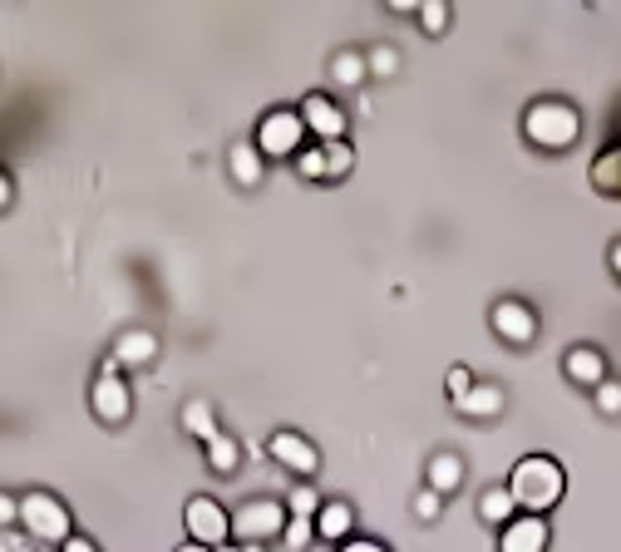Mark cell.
Instances as JSON below:
<instances>
[{
	"label": "cell",
	"mask_w": 621,
	"mask_h": 552,
	"mask_svg": "<svg viewBox=\"0 0 621 552\" xmlns=\"http://www.w3.org/2000/svg\"><path fill=\"white\" fill-rule=\"evenodd\" d=\"M547 518H533V513H518L504 532H498V552H547Z\"/></svg>",
	"instance_id": "11"
},
{
	"label": "cell",
	"mask_w": 621,
	"mask_h": 552,
	"mask_svg": "<svg viewBox=\"0 0 621 552\" xmlns=\"http://www.w3.org/2000/svg\"><path fill=\"white\" fill-rule=\"evenodd\" d=\"M444 390H449V400H464V394L473 390V375L464 371V365H454V371L444 375Z\"/></svg>",
	"instance_id": "30"
},
{
	"label": "cell",
	"mask_w": 621,
	"mask_h": 552,
	"mask_svg": "<svg viewBox=\"0 0 621 552\" xmlns=\"http://www.w3.org/2000/svg\"><path fill=\"white\" fill-rule=\"evenodd\" d=\"M227 168H232V178L242 183V188H257V183L267 178V163H262L257 143H232V149H227Z\"/></svg>",
	"instance_id": "16"
},
{
	"label": "cell",
	"mask_w": 621,
	"mask_h": 552,
	"mask_svg": "<svg viewBox=\"0 0 621 552\" xmlns=\"http://www.w3.org/2000/svg\"><path fill=\"white\" fill-rule=\"evenodd\" d=\"M321 149H326V183H341L345 173L355 168V149L345 143V138L341 143H321Z\"/></svg>",
	"instance_id": "23"
},
{
	"label": "cell",
	"mask_w": 621,
	"mask_h": 552,
	"mask_svg": "<svg viewBox=\"0 0 621 552\" xmlns=\"http://www.w3.org/2000/svg\"><path fill=\"white\" fill-rule=\"evenodd\" d=\"M287 503H277V499H252V503H242V509L232 513V538L237 542H267V538H281V528H287Z\"/></svg>",
	"instance_id": "6"
},
{
	"label": "cell",
	"mask_w": 621,
	"mask_h": 552,
	"mask_svg": "<svg viewBox=\"0 0 621 552\" xmlns=\"http://www.w3.org/2000/svg\"><path fill=\"white\" fill-rule=\"evenodd\" d=\"M419 25H424L429 35H444L449 30V5H444V0H424V5H419Z\"/></svg>",
	"instance_id": "26"
},
{
	"label": "cell",
	"mask_w": 621,
	"mask_h": 552,
	"mask_svg": "<svg viewBox=\"0 0 621 552\" xmlns=\"http://www.w3.org/2000/svg\"><path fill=\"white\" fill-rule=\"evenodd\" d=\"M5 208H11V178L0 173V213H5Z\"/></svg>",
	"instance_id": "35"
},
{
	"label": "cell",
	"mask_w": 621,
	"mask_h": 552,
	"mask_svg": "<svg viewBox=\"0 0 621 552\" xmlns=\"http://www.w3.org/2000/svg\"><path fill=\"white\" fill-rule=\"evenodd\" d=\"M365 75H370V64H365L360 50H341V54L331 60V79H335L341 89H360Z\"/></svg>",
	"instance_id": "20"
},
{
	"label": "cell",
	"mask_w": 621,
	"mask_h": 552,
	"mask_svg": "<svg viewBox=\"0 0 621 552\" xmlns=\"http://www.w3.org/2000/svg\"><path fill=\"white\" fill-rule=\"evenodd\" d=\"M60 552H99V548H94V542H89V538H79V532H75V538H69Z\"/></svg>",
	"instance_id": "34"
},
{
	"label": "cell",
	"mask_w": 621,
	"mask_h": 552,
	"mask_svg": "<svg viewBox=\"0 0 621 552\" xmlns=\"http://www.w3.org/2000/svg\"><path fill=\"white\" fill-rule=\"evenodd\" d=\"M562 371H568L572 385H587V390H597V385L607 380V355H601L597 346H572V351L562 355Z\"/></svg>",
	"instance_id": "13"
},
{
	"label": "cell",
	"mask_w": 621,
	"mask_h": 552,
	"mask_svg": "<svg viewBox=\"0 0 621 552\" xmlns=\"http://www.w3.org/2000/svg\"><path fill=\"white\" fill-rule=\"evenodd\" d=\"M257 153L262 159H296L306 149V124H301L296 109H271L267 118L257 124Z\"/></svg>",
	"instance_id": "4"
},
{
	"label": "cell",
	"mask_w": 621,
	"mask_h": 552,
	"mask_svg": "<svg viewBox=\"0 0 621 552\" xmlns=\"http://www.w3.org/2000/svg\"><path fill=\"white\" fill-rule=\"evenodd\" d=\"M592 183H597L601 192H621V149L601 153V159L592 163Z\"/></svg>",
	"instance_id": "22"
},
{
	"label": "cell",
	"mask_w": 621,
	"mask_h": 552,
	"mask_svg": "<svg viewBox=\"0 0 621 552\" xmlns=\"http://www.w3.org/2000/svg\"><path fill=\"white\" fill-rule=\"evenodd\" d=\"M508 493H514L518 513H533V518H543V513H553L557 503H562V493H568V474H562V464L547 454H528L514 464V474H508Z\"/></svg>",
	"instance_id": "1"
},
{
	"label": "cell",
	"mask_w": 621,
	"mask_h": 552,
	"mask_svg": "<svg viewBox=\"0 0 621 552\" xmlns=\"http://www.w3.org/2000/svg\"><path fill=\"white\" fill-rule=\"evenodd\" d=\"M351 532H355V509H351V503H341V499L321 503V513H316V538L351 542Z\"/></svg>",
	"instance_id": "14"
},
{
	"label": "cell",
	"mask_w": 621,
	"mask_h": 552,
	"mask_svg": "<svg viewBox=\"0 0 621 552\" xmlns=\"http://www.w3.org/2000/svg\"><path fill=\"white\" fill-rule=\"evenodd\" d=\"M178 552H213V548H203V542H182Z\"/></svg>",
	"instance_id": "38"
},
{
	"label": "cell",
	"mask_w": 621,
	"mask_h": 552,
	"mask_svg": "<svg viewBox=\"0 0 621 552\" xmlns=\"http://www.w3.org/2000/svg\"><path fill=\"white\" fill-rule=\"evenodd\" d=\"M21 528L30 532L35 542H60V548L75 538V518H69V509L45 489H30L21 499Z\"/></svg>",
	"instance_id": "3"
},
{
	"label": "cell",
	"mask_w": 621,
	"mask_h": 552,
	"mask_svg": "<svg viewBox=\"0 0 621 552\" xmlns=\"http://www.w3.org/2000/svg\"><path fill=\"white\" fill-rule=\"evenodd\" d=\"M597 410L601 414H621V385L617 380H601L597 385Z\"/></svg>",
	"instance_id": "29"
},
{
	"label": "cell",
	"mask_w": 621,
	"mask_h": 552,
	"mask_svg": "<svg viewBox=\"0 0 621 552\" xmlns=\"http://www.w3.org/2000/svg\"><path fill=\"white\" fill-rule=\"evenodd\" d=\"M296 114H301V124H306V134H316L321 143H341L345 138V109L335 104L331 95H306Z\"/></svg>",
	"instance_id": "9"
},
{
	"label": "cell",
	"mask_w": 621,
	"mask_h": 552,
	"mask_svg": "<svg viewBox=\"0 0 621 552\" xmlns=\"http://www.w3.org/2000/svg\"><path fill=\"white\" fill-rule=\"evenodd\" d=\"M611 272L621 276V242H611Z\"/></svg>",
	"instance_id": "37"
},
{
	"label": "cell",
	"mask_w": 621,
	"mask_h": 552,
	"mask_svg": "<svg viewBox=\"0 0 621 552\" xmlns=\"http://www.w3.org/2000/svg\"><path fill=\"white\" fill-rule=\"evenodd\" d=\"M217 552H262L257 542H227V548H217Z\"/></svg>",
	"instance_id": "36"
},
{
	"label": "cell",
	"mask_w": 621,
	"mask_h": 552,
	"mask_svg": "<svg viewBox=\"0 0 621 552\" xmlns=\"http://www.w3.org/2000/svg\"><path fill=\"white\" fill-rule=\"evenodd\" d=\"M479 518L493 523V528H508V523L518 518V503H514V493H508V484L504 489H483L479 493Z\"/></svg>",
	"instance_id": "18"
},
{
	"label": "cell",
	"mask_w": 621,
	"mask_h": 552,
	"mask_svg": "<svg viewBox=\"0 0 621 552\" xmlns=\"http://www.w3.org/2000/svg\"><path fill=\"white\" fill-rule=\"evenodd\" d=\"M341 552H390V548L376 538H351V542H341Z\"/></svg>",
	"instance_id": "33"
},
{
	"label": "cell",
	"mask_w": 621,
	"mask_h": 552,
	"mask_svg": "<svg viewBox=\"0 0 621 552\" xmlns=\"http://www.w3.org/2000/svg\"><path fill=\"white\" fill-rule=\"evenodd\" d=\"M182 523H188V542H203V548H213V552L232 542V513L217 499H188Z\"/></svg>",
	"instance_id": "7"
},
{
	"label": "cell",
	"mask_w": 621,
	"mask_h": 552,
	"mask_svg": "<svg viewBox=\"0 0 621 552\" xmlns=\"http://www.w3.org/2000/svg\"><path fill=\"white\" fill-rule=\"evenodd\" d=\"M493 330H498V340H508V346H533L537 340V316H533V306L528 301H498L493 306Z\"/></svg>",
	"instance_id": "10"
},
{
	"label": "cell",
	"mask_w": 621,
	"mask_h": 552,
	"mask_svg": "<svg viewBox=\"0 0 621 552\" xmlns=\"http://www.w3.org/2000/svg\"><path fill=\"white\" fill-rule=\"evenodd\" d=\"M296 168H301V178L326 183V149H321V143H316V149H301L296 153Z\"/></svg>",
	"instance_id": "27"
},
{
	"label": "cell",
	"mask_w": 621,
	"mask_h": 552,
	"mask_svg": "<svg viewBox=\"0 0 621 552\" xmlns=\"http://www.w3.org/2000/svg\"><path fill=\"white\" fill-rule=\"evenodd\" d=\"M454 410L464 419H493V414H504V390L498 385H473L464 400H454Z\"/></svg>",
	"instance_id": "17"
},
{
	"label": "cell",
	"mask_w": 621,
	"mask_h": 552,
	"mask_svg": "<svg viewBox=\"0 0 621 552\" xmlns=\"http://www.w3.org/2000/svg\"><path fill=\"white\" fill-rule=\"evenodd\" d=\"M523 134H528L533 149L562 153L582 138V114L568 104V99H537V104H528V114H523Z\"/></svg>",
	"instance_id": "2"
},
{
	"label": "cell",
	"mask_w": 621,
	"mask_h": 552,
	"mask_svg": "<svg viewBox=\"0 0 621 552\" xmlns=\"http://www.w3.org/2000/svg\"><path fill=\"white\" fill-rule=\"evenodd\" d=\"M114 361H118V371H143V365H153L159 361V336L143 326L124 330V336L114 340Z\"/></svg>",
	"instance_id": "12"
},
{
	"label": "cell",
	"mask_w": 621,
	"mask_h": 552,
	"mask_svg": "<svg viewBox=\"0 0 621 552\" xmlns=\"http://www.w3.org/2000/svg\"><path fill=\"white\" fill-rule=\"evenodd\" d=\"M182 429H188V435L193 439H217L223 435V429H217V410H213V400H188L182 404Z\"/></svg>",
	"instance_id": "19"
},
{
	"label": "cell",
	"mask_w": 621,
	"mask_h": 552,
	"mask_svg": "<svg viewBox=\"0 0 621 552\" xmlns=\"http://www.w3.org/2000/svg\"><path fill=\"white\" fill-rule=\"evenodd\" d=\"M203 454H207V464H213L217 474H237V464H242V444H237L232 435H217V439H207V444H203Z\"/></svg>",
	"instance_id": "21"
},
{
	"label": "cell",
	"mask_w": 621,
	"mask_h": 552,
	"mask_svg": "<svg viewBox=\"0 0 621 552\" xmlns=\"http://www.w3.org/2000/svg\"><path fill=\"white\" fill-rule=\"evenodd\" d=\"M11 523H21V499L0 493V528H11Z\"/></svg>",
	"instance_id": "32"
},
{
	"label": "cell",
	"mask_w": 621,
	"mask_h": 552,
	"mask_svg": "<svg viewBox=\"0 0 621 552\" xmlns=\"http://www.w3.org/2000/svg\"><path fill=\"white\" fill-rule=\"evenodd\" d=\"M89 404H94V414L104 425H124L134 414V390H129V380H124L114 355L99 365V380H94V390H89Z\"/></svg>",
	"instance_id": "5"
},
{
	"label": "cell",
	"mask_w": 621,
	"mask_h": 552,
	"mask_svg": "<svg viewBox=\"0 0 621 552\" xmlns=\"http://www.w3.org/2000/svg\"><path fill=\"white\" fill-rule=\"evenodd\" d=\"M365 64H370V70H376V75H395V50H376V54H365Z\"/></svg>",
	"instance_id": "31"
},
{
	"label": "cell",
	"mask_w": 621,
	"mask_h": 552,
	"mask_svg": "<svg viewBox=\"0 0 621 552\" xmlns=\"http://www.w3.org/2000/svg\"><path fill=\"white\" fill-rule=\"evenodd\" d=\"M267 454L277 459L281 468H291V474H296V478L321 474V449L310 444L306 435H296V429H277V435L267 439Z\"/></svg>",
	"instance_id": "8"
},
{
	"label": "cell",
	"mask_w": 621,
	"mask_h": 552,
	"mask_svg": "<svg viewBox=\"0 0 621 552\" xmlns=\"http://www.w3.org/2000/svg\"><path fill=\"white\" fill-rule=\"evenodd\" d=\"M287 513H291V518H316V513H321L316 489H310V484H296V489L287 493Z\"/></svg>",
	"instance_id": "24"
},
{
	"label": "cell",
	"mask_w": 621,
	"mask_h": 552,
	"mask_svg": "<svg viewBox=\"0 0 621 552\" xmlns=\"http://www.w3.org/2000/svg\"><path fill=\"white\" fill-rule=\"evenodd\" d=\"M440 509H444V499H440L434 489H419V493H415V518L434 523V518H440Z\"/></svg>",
	"instance_id": "28"
},
{
	"label": "cell",
	"mask_w": 621,
	"mask_h": 552,
	"mask_svg": "<svg viewBox=\"0 0 621 552\" xmlns=\"http://www.w3.org/2000/svg\"><path fill=\"white\" fill-rule=\"evenodd\" d=\"M310 538H316V518H287V528H281V542L291 552H306Z\"/></svg>",
	"instance_id": "25"
},
{
	"label": "cell",
	"mask_w": 621,
	"mask_h": 552,
	"mask_svg": "<svg viewBox=\"0 0 621 552\" xmlns=\"http://www.w3.org/2000/svg\"><path fill=\"white\" fill-rule=\"evenodd\" d=\"M424 478H429L424 489H434V493H440V499H449V493H454V489H459V484H464V459H459V454H449V449H444V454H434V459H429Z\"/></svg>",
	"instance_id": "15"
}]
</instances>
